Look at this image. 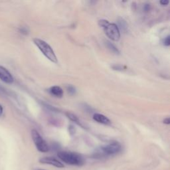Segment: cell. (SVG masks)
<instances>
[{
    "mask_svg": "<svg viewBox=\"0 0 170 170\" xmlns=\"http://www.w3.org/2000/svg\"><path fill=\"white\" fill-rule=\"evenodd\" d=\"M98 25L103 29L106 35L110 40L118 41L120 39V32L118 26L115 23H110L108 20L100 19L98 21Z\"/></svg>",
    "mask_w": 170,
    "mask_h": 170,
    "instance_id": "6da1fadb",
    "label": "cell"
},
{
    "mask_svg": "<svg viewBox=\"0 0 170 170\" xmlns=\"http://www.w3.org/2000/svg\"><path fill=\"white\" fill-rule=\"evenodd\" d=\"M57 155L62 162L68 165L80 166L84 163V158L82 156L74 152L61 151L58 152Z\"/></svg>",
    "mask_w": 170,
    "mask_h": 170,
    "instance_id": "7a4b0ae2",
    "label": "cell"
},
{
    "mask_svg": "<svg viewBox=\"0 0 170 170\" xmlns=\"http://www.w3.org/2000/svg\"><path fill=\"white\" fill-rule=\"evenodd\" d=\"M33 43L47 59L53 62V63H57L58 60L55 53L51 47L47 42L42 39L35 38L33 39Z\"/></svg>",
    "mask_w": 170,
    "mask_h": 170,
    "instance_id": "3957f363",
    "label": "cell"
},
{
    "mask_svg": "<svg viewBox=\"0 0 170 170\" xmlns=\"http://www.w3.org/2000/svg\"><path fill=\"white\" fill-rule=\"evenodd\" d=\"M31 136L33 140L34 144L36 146L37 149L43 153H46L49 151V147L46 141L45 140L40 134L36 130H31Z\"/></svg>",
    "mask_w": 170,
    "mask_h": 170,
    "instance_id": "277c9868",
    "label": "cell"
},
{
    "mask_svg": "<svg viewBox=\"0 0 170 170\" xmlns=\"http://www.w3.org/2000/svg\"><path fill=\"white\" fill-rule=\"evenodd\" d=\"M122 150V146L120 143L117 142H114L110 144L101 147L100 151L102 154L106 155H115Z\"/></svg>",
    "mask_w": 170,
    "mask_h": 170,
    "instance_id": "5b68a950",
    "label": "cell"
},
{
    "mask_svg": "<svg viewBox=\"0 0 170 170\" xmlns=\"http://www.w3.org/2000/svg\"><path fill=\"white\" fill-rule=\"evenodd\" d=\"M39 162L43 164H48L53 165L56 168H64L63 164H62L59 160L53 157H43L39 159Z\"/></svg>",
    "mask_w": 170,
    "mask_h": 170,
    "instance_id": "8992f818",
    "label": "cell"
},
{
    "mask_svg": "<svg viewBox=\"0 0 170 170\" xmlns=\"http://www.w3.org/2000/svg\"><path fill=\"white\" fill-rule=\"evenodd\" d=\"M0 79L6 83L11 84L13 83V77L11 74L5 68L0 66Z\"/></svg>",
    "mask_w": 170,
    "mask_h": 170,
    "instance_id": "52a82bcc",
    "label": "cell"
},
{
    "mask_svg": "<svg viewBox=\"0 0 170 170\" xmlns=\"http://www.w3.org/2000/svg\"><path fill=\"white\" fill-rule=\"evenodd\" d=\"M93 119L94 120H95L96 122L102 124H105V125H108L110 124L111 122L109 120L108 117H106V116L100 114V113H95L93 115Z\"/></svg>",
    "mask_w": 170,
    "mask_h": 170,
    "instance_id": "ba28073f",
    "label": "cell"
},
{
    "mask_svg": "<svg viewBox=\"0 0 170 170\" xmlns=\"http://www.w3.org/2000/svg\"><path fill=\"white\" fill-rule=\"evenodd\" d=\"M49 92L53 96L61 98L63 96V90L59 86H53L49 89Z\"/></svg>",
    "mask_w": 170,
    "mask_h": 170,
    "instance_id": "9c48e42d",
    "label": "cell"
},
{
    "mask_svg": "<svg viewBox=\"0 0 170 170\" xmlns=\"http://www.w3.org/2000/svg\"><path fill=\"white\" fill-rule=\"evenodd\" d=\"M105 43H106V47H108V49L111 52H113V53H115V54H120V51L118 49V48L116 47L113 43H112L111 42H110L108 41H106L105 42Z\"/></svg>",
    "mask_w": 170,
    "mask_h": 170,
    "instance_id": "30bf717a",
    "label": "cell"
},
{
    "mask_svg": "<svg viewBox=\"0 0 170 170\" xmlns=\"http://www.w3.org/2000/svg\"><path fill=\"white\" fill-rule=\"evenodd\" d=\"M118 23L120 28L124 31H126L128 29V25L126 23V21L123 19L122 18H119L118 19Z\"/></svg>",
    "mask_w": 170,
    "mask_h": 170,
    "instance_id": "8fae6325",
    "label": "cell"
},
{
    "mask_svg": "<svg viewBox=\"0 0 170 170\" xmlns=\"http://www.w3.org/2000/svg\"><path fill=\"white\" fill-rule=\"evenodd\" d=\"M66 114L67 116V117H68L70 120H72V121L74 122L76 124H77L78 125H80V126H82L81 122H80L79 119L78 118V117H77V116H75L74 114L69 113H66Z\"/></svg>",
    "mask_w": 170,
    "mask_h": 170,
    "instance_id": "7c38bea8",
    "label": "cell"
},
{
    "mask_svg": "<svg viewBox=\"0 0 170 170\" xmlns=\"http://www.w3.org/2000/svg\"><path fill=\"white\" fill-rule=\"evenodd\" d=\"M67 91H68L69 93H70V95H74L76 92L75 88H74V87L71 86V85H69V86L67 87Z\"/></svg>",
    "mask_w": 170,
    "mask_h": 170,
    "instance_id": "4fadbf2b",
    "label": "cell"
},
{
    "mask_svg": "<svg viewBox=\"0 0 170 170\" xmlns=\"http://www.w3.org/2000/svg\"><path fill=\"white\" fill-rule=\"evenodd\" d=\"M164 45L165 46H169V45H170V39H169V36L168 35V36L166 37V38H165L164 39Z\"/></svg>",
    "mask_w": 170,
    "mask_h": 170,
    "instance_id": "5bb4252c",
    "label": "cell"
},
{
    "mask_svg": "<svg viewBox=\"0 0 170 170\" xmlns=\"http://www.w3.org/2000/svg\"><path fill=\"white\" fill-rule=\"evenodd\" d=\"M20 31H21V33H23V34H28V31L25 28H22L20 29Z\"/></svg>",
    "mask_w": 170,
    "mask_h": 170,
    "instance_id": "9a60e30c",
    "label": "cell"
},
{
    "mask_svg": "<svg viewBox=\"0 0 170 170\" xmlns=\"http://www.w3.org/2000/svg\"><path fill=\"white\" fill-rule=\"evenodd\" d=\"M144 10L146 12L150 11V6L149 5V4H146V5L144 7Z\"/></svg>",
    "mask_w": 170,
    "mask_h": 170,
    "instance_id": "2e32d148",
    "label": "cell"
},
{
    "mask_svg": "<svg viewBox=\"0 0 170 170\" xmlns=\"http://www.w3.org/2000/svg\"><path fill=\"white\" fill-rule=\"evenodd\" d=\"M159 3L162 6H167L169 3V1H166V0H162V1H160Z\"/></svg>",
    "mask_w": 170,
    "mask_h": 170,
    "instance_id": "e0dca14e",
    "label": "cell"
},
{
    "mask_svg": "<svg viewBox=\"0 0 170 170\" xmlns=\"http://www.w3.org/2000/svg\"><path fill=\"white\" fill-rule=\"evenodd\" d=\"M164 123L165 124H170V120L169 118H166L164 120Z\"/></svg>",
    "mask_w": 170,
    "mask_h": 170,
    "instance_id": "ac0fdd59",
    "label": "cell"
},
{
    "mask_svg": "<svg viewBox=\"0 0 170 170\" xmlns=\"http://www.w3.org/2000/svg\"><path fill=\"white\" fill-rule=\"evenodd\" d=\"M3 107H2V105H0V116H1L3 114Z\"/></svg>",
    "mask_w": 170,
    "mask_h": 170,
    "instance_id": "d6986e66",
    "label": "cell"
},
{
    "mask_svg": "<svg viewBox=\"0 0 170 170\" xmlns=\"http://www.w3.org/2000/svg\"><path fill=\"white\" fill-rule=\"evenodd\" d=\"M35 170H45V169H35Z\"/></svg>",
    "mask_w": 170,
    "mask_h": 170,
    "instance_id": "ffe728a7",
    "label": "cell"
}]
</instances>
